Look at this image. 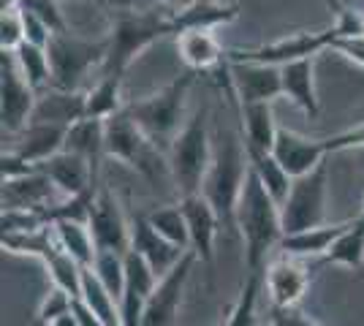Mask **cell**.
I'll return each mask as SVG.
<instances>
[{
  "mask_svg": "<svg viewBox=\"0 0 364 326\" xmlns=\"http://www.w3.org/2000/svg\"><path fill=\"white\" fill-rule=\"evenodd\" d=\"M107 158H114L125 163L128 169L144 174L147 180H158L161 171H168L166 153L139 128V123L128 114V109H120L117 114L107 117Z\"/></svg>",
  "mask_w": 364,
  "mask_h": 326,
  "instance_id": "cell-6",
  "label": "cell"
},
{
  "mask_svg": "<svg viewBox=\"0 0 364 326\" xmlns=\"http://www.w3.org/2000/svg\"><path fill=\"white\" fill-rule=\"evenodd\" d=\"M267 324H277V326H316L318 321H316L313 315H307V313H304L299 305H294V308H269V318H267Z\"/></svg>",
  "mask_w": 364,
  "mask_h": 326,
  "instance_id": "cell-43",
  "label": "cell"
},
{
  "mask_svg": "<svg viewBox=\"0 0 364 326\" xmlns=\"http://www.w3.org/2000/svg\"><path fill=\"white\" fill-rule=\"evenodd\" d=\"M245 150H247V158H250V169L258 174V180L264 183V188L277 199V204L286 202L291 183H294V177L286 171V166L274 158L272 150H253L247 144H245Z\"/></svg>",
  "mask_w": 364,
  "mask_h": 326,
  "instance_id": "cell-30",
  "label": "cell"
},
{
  "mask_svg": "<svg viewBox=\"0 0 364 326\" xmlns=\"http://www.w3.org/2000/svg\"><path fill=\"white\" fill-rule=\"evenodd\" d=\"M14 60H16V65H19V71H22V77L28 79L38 93L52 85V63H49L46 47L22 41V44L14 49Z\"/></svg>",
  "mask_w": 364,
  "mask_h": 326,
  "instance_id": "cell-35",
  "label": "cell"
},
{
  "mask_svg": "<svg viewBox=\"0 0 364 326\" xmlns=\"http://www.w3.org/2000/svg\"><path fill=\"white\" fill-rule=\"evenodd\" d=\"M177 36L174 9H128L120 6L112 11V28H109V52L104 71L125 77L131 63L136 60L144 49H150L155 41Z\"/></svg>",
  "mask_w": 364,
  "mask_h": 326,
  "instance_id": "cell-2",
  "label": "cell"
},
{
  "mask_svg": "<svg viewBox=\"0 0 364 326\" xmlns=\"http://www.w3.org/2000/svg\"><path fill=\"white\" fill-rule=\"evenodd\" d=\"M237 232L245 245V275L267 278V264L283 239V217L280 204L264 188L253 169L247 171L242 196L237 204Z\"/></svg>",
  "mask_w": 364,
  "mask_h": 326,
  "instance_id": "cell-1",
  "label": "cell"
},
{
  "mask_svg": "<svg viewBox=\"0 0 364 326\" xmlns=\"http://www.w3.org/2000/svg\"><path fill=\"white\" fill-rule=\"evenodd\" d=\"M185 215H188V226H191V250L198 256V264L207 269V280L213 286L215 278V239L223 229L220 217L213 210V204L204 199V193H191V196H180Z\"/></svg>",
  "mask_w": 364,
  "mask_h": 326,
  "instance_id": "cell-15",
  "label": "cell"
},
{
  "mask_svg": "<svg viewBox=\"0 0 364 326\" xmlns=\"http://www.w3.org/2000/svg\"><path fill=\"white\" fill-rule=\"evenodd\" d=\"M71 313H74V321L76 326H101L98 315L92 310L90 305L82 299V296H74V305H71Z\"/></svg>",
  "mask_w": 364,
  "mask_h": 326,
  "instance_id": "cell-47",
  "label": "cell"
},
{
  "mask_svg": "<svg viewBox=\"0 0 364 326\" xmlns=\"http://www.w3.org/2000/svg\"><path fill=\"white\" fill-rule=\"evenodd\" d=\"M147 217H150V223L166 237L168 242H174L182 250H191V226H188V215H185L182 202L168 204V207H158Z\"/></svg>",
  "mask_w": 364,
  "mask_h": 326,
  "instance_id": "cell-36",
  "label": "cell"
},
{
  "mask_svg": "<svg viewBox=\"0 0 364 326\" xmlns=\"http://www.w3.org/2000/svg\"><path fill=\"white\" fill-rule=\"evenodd\" d=\"M131 248L136 250V253H141L155 266L158 275L168 272L182 259V253H185L174 242H168L166 237L150 223V217L141 215V212L131 217Z\"/></svg>",
  "mask_w": 364,
  "mask_h": 326,
  "instance_id": "cell-20",
  "label": "cell"
},
{
  "mask_svg": "<svg viewBox=\"0 0 364 326\" xmlns=\"http://www.w3.org/2000/svg\"><path fill=\"white\" fill-rule=\"evenodd\" d=\"M362 215H364V210H362Z\"/></svg>",
  "mask_w": 364,
  "mask_h": 326,
  "instance_id": "cell-49",
  "label": "cell"
},
{
  "mask_svg": "<svg viewBox=\"0 0 364 326\" xmlns=\"http://www.w3.org/2000/svg\"><path fill=\"white\" fill-rule=\"evenodd\" d=\"M3 242V250L9 253H16V256H33L38 261H44L52 250L58 248V237H55V229L52 223H46L36 232H16V234H3L0 237Z\"/></svg>",
  "mask_w": 364,
  "mask_h": 326,
  "instance_id": "cell-34",
  "label": "cell"
},
{
  "mask_svg": "<svg viewBox=\"0 0 364 326\" xmlns=\"http://www.w3.org/2000/svg\"><path fill=\"white\" fill-rule=\"evenodd\" d=\"M38 101V90L22 77L14 52H0V123L3 136H16L25 131Z\"/></svg>",
  "mask_w": 364,
  "mask_h": 326,
  "instance_id": "cell-9",
  "label": "cell"
},
{
  "mask_svg": "<svg viewBox=\"0 0 364 326\" xmlns=\"http://www.w3.org/2000/svg\"><path fill=\"white\" fill-rule=\"evenodd\" d=\"M87 114V93L85 90H63V87H46L38 93L36 109L31 120H46V123L71 125L79 117Z\"/></svg>",
  "mask_w": 364,
  "mask_h": 326,
  "instance_id": "cell-23",
  "label": "cell"
},
{
  "mask_svg": "<svg viewBox=\"0 0 364 326\" xmlns=\"http://www.w3.org/2000/svg\"><path fill=\"white\" fill-rule=\"evenodd\" d=\"M240 16V6H223L218 0H193L182 9H174V22L177 33L188 28H213L218 31L220 25H228Z\"/></svg>",
  "mask_w": 364,
  "mask_h": 326,
  "instance_id": "cell-28",
  "label": "cell"
},
{
  "mask_svg": "<svg viewBox=\"0 0 364 326\" xmlns=\"http://www.w3.org/2000/svg\"><path fill=\"white\" fill-rule=\"evenodd\" d=\"M58 196H63L58 185L46 177L41 169L3 180V193L0 202L3 207H19V210H49L52 204H58Z\"/></svg>",
  "mask_w": 364,
  "mask_h": 326,
  "instance_id": "cell-19",
  "label": "cell"
},
{
  "mask_svg": "<svg viewBox=\"0 0 364 326\" xmlns=\"http://www.w3.org/2000/svg\"><path fill=\"white\" fill-rule=\"evenodd\" d=\"M79 296L95 310L101 326H122L120 302H117V296L112 294L107 286L98 280V275L92 272V266H85V269H82V288H79Z\"/></svg>",
  "mask_w": 364,
  "mask_h": 326,
  "instance_id": "cell-29",
  "label": "cell"
},
{
  "mask_svg": "<svg viewBox=\"0 0 364 326\" xmlns=\"http://www.w3.org/2000/svg\"><path fill=\"white\" fill-rule=\"evenodd\" d=\"M264 286L272 308H294V305H302L304 294L310 288V275L296 256L280 250V256H274L267 264Z\"/></svg>",
  "mask_w": 364,
  "mask_h": 326,
  "instance_id": "cell-16",
  "label": "cell"
},
{
  "mask_svg": "<svg viewBox=\"0 0 364 326\" xmlns=\"http://www.w3.org/2000/svg\"><path fill=\"white\" fill-rule=\"evenodd\" d=\"M38 166L28 161L25 156H19L16 150H3L0 156V171H3V180H11V177H22V174H31Z\"/></svg>",
  "mask_w": 364,
  "mask_h": 326,
  "instance_id": "cell-46",
  "label": "cell"
},
{
  "mask_svg": "<svg viewBox=\"0 0 364 326\" xmlns=\"http://www.w3.org/2000/svg\"><path fill=\"white\" fill-rule=\"evenodd\" d=\"M177 55L191 71H210L226 63V49L220 47L213 28H188L177 33Z\"/></svg>",
  "mask_w": 364,
  "mask_h": 326,
  "instance_id": "cell-21",
  "label": "cell"
},
{
  "mask_svg": "<svg viewBox=\"0 0 364 326\" xmlns=\"http://www.w3.org/2000/svg\"><path fill=\"white\" fill-rule=\"evenodd\" d=\"M323 261L346 269H359L364 264V215L348 220L346 232L334 239L329 253L323 256Z\"/></svg>",
  "mask_w": 364,
  "mask_h": 326,
  "instance_id": "cell-32",
  "label": "cell"
},
{
  "mask_svg": "<svg viewBox=\"0 0 364 326\" xmlns=\"http://www.w3.org/2000/svg\"><path fill=\"white\" fill-rule=\"evenodd\" d=\"M193 79H196V71L188 68L182 77L168 82L164 90L125 104L128 114L164 153L185 125V104H188V93L193 87Z\"/></svg>",
  "mask_w": 364,
  "mask_h": 326,
  "instance_id": "cell-5",
  "label": "cell"
},
{
  "mask_svg": "<svg viewBox=\"0 0 364 326\" xmlns=\"http://www.w3.org/2000/svg\"><path fill=\"white\" fill-rule=\"evenodd\" d=\"M25 9H31L33 14H38L44 19L46 25L52 28V31H65V19L60 14V6H58V0H19Z\"/></svg>",
  "mask_w": 364,
  "mask_h": 326,
  "instance_id": "cell-42",
  "label": "cell"
},
{
  "mask_svg": "<svg viewBox=\"0 0 364 326\" xmlns=\"http://www.w3.org/2000/svg\"><path fill=\"white\" fill-rule=\"evenodd\" d=\"M25 41V19L19 0H3L0 9V52H14Z\"/></svg>",
  "mask_w": 364,
  "mask_h": 326,
  "instance_id": "cell-39",
  "label": "cell"
},
{
  "mask_svg": "<svg viewBox=\"0 0 364 326\" xmlns=\"http://www.w3.org/2000/svg\"><path fill=\"white\" fill-rule=\"evenodd\" d=\"M329 49H334L346 60L356 63V65L364 68V33H359V36H337Z\"/></svg>",
  "mask_w": 364,
  "mask_h": 326,
  "instance_id": "cell-45",
  "label": "cell"
},
{
  "mask_svg": "<svg viewBox=\"0 0 364 326\" xmlns=\"http://www.w3.org/2000/svg\"><path fill=\"white\" fill-rule=\"evenodd\" d=\"M272 153L286 166V171H289L291 177H299L304 171H313L318 163H323L326 158L332 156L326 139H310V136L294 134V131H286V128L277 131Z\"/></svg>",
  "mask_w": 364,
  "mask_h": 326,
  "instance_id": "cell-18",
  "label": "cell"
},
{
  "mask_svg": "<svg viewBox=\"0 0 364 326\" xmlns=\"http://www.w3.org/2000/svg\"><path fill=\"white\" fill-rule=\"evenodd\" d=\"M213 147H210V109L198 107L180 134L171 139L166 150L168 158V177L177 188L180 196H191V193H201L204 177L213 163Z\"/></svg>",
  "mask_w": 364,
  "mask_h": 326,
  "instance_id": "cell-3",
  "label": "cell"
},
{
  "mask_svg": "<svg viewBox=\"0 0 364 326\" xmlns=\"http://www.w3.org/2000/svg\"><path fill=\"white\" fill-rule=\"evenodd\" d=\"M55 237L63 245V250H68L82 266H92L95 256H98V245L92 239V232L87 223L82 220H52Z\"/></svg>",
  "mask_w": 364,
  "mask_h": 326,
  "instance_id": "cell-31",
  "label": "cell"
},
{
  "mask_svg": "<svg viewBox=\"0 0 364 326\" xmlns=\"http://www.w3.org/2000/svg\"><path fill=\"white\" fill-rule=\"evenodd\" d=\"M158 278L161 275L155 272V266L141 253L128 248V253H125V286H122L120 294L122 326H141V315H144V308L155 291Z\"/></svg>",
  "mask_w": 364,
  "mask_h": 326,
  "instance_id": "cell-14",
  "label": "cell"
},
{
  "mask_svg": "<svg viewBox=\"0 0 364 326\" xmlns=\"http://www.w3.org/2000/svg\"><path fill=\"white\" fill-rule=\"evenodd\" d=\"M49 63H52V87L63 90H79V85L92 68H104L109 52V41H87L82 36L68 31L52 33L49 44Z\"/></svg>",
  "mask_w": 364,
  "mask_h": 326,
  "instance_id": "cell-7",
  "label": "cell"
},
{
  "mask_svg": "<svg viewBox=\"0 0 364 326\" xmlns=\"http://www.w3.org/2000/svg\"><path fill=\"white\" fill-rule=\"evenodd\" d=\"M41 264L46 266V275L55 286H63L65 291H71L74 296H79V288H82V269L85 266L76 261L68 250H63V245L52 250Z\"/></svg>",
  "mask_w": 364,
  "mask_h": 326,
  "instance_id": "cell-37",
  "label": "cell"
},
{
  "mask_svg": "<svg viewBox=\"0 0 364 326\" xmlns=\"http://www.w3.org/2000/svg\"><path fill=\"white\" fill-rule=\"evenodd\" d=\"M326 190H329V166L326 161L313 171L294 177L286 202L280 204L283 232H302L326 223Z\"/></svg>",
  "mask_w": 364,
  "mask_h": 326,
  "instance_id": "cell-8",
  "label": "cell"
},
{
  "mask_svg": "<svg viewBox=\"0 0 364 326\" xmlns=\"http://www.w3.org/2000/svg\"><path fill=\"white\" fill-rule=\"evenodd\" d=\"M38 169L58 185L63 199L98 188V171L92 169L90 161L85 156H79V153H74V150H65V147H63L60 153H55L52 158L41 161Z\"/></svg>",
  "mask_w": 364,
  "mask_h": 326,
  "instance_id": "cell-17",
  "label": "cell"
},
{
  "mask_svg": "<svg viewBox=\"0 0 364 326\" xmlns=\"http://www.w3.org/2000/svg\"><path fill=\"white\" fill-rule=\"evenodd\" d=\"M337 38V25L326 28V31H313V33H294L286 38H277L261 47H240L228 49V60H256V63H272V65H286L291 60H302V58H316L318 52L332 47Z\"/></svg>",
  "mask_w": 364,
  "mask_h": 326,
  "instance_id": "cell-11",
  "label": "cell"
},
{
  "mask_svg": "<svg viewBox=\"0 0 364 326\" xmlns=\"http://www.w3.org/2000/svg\"><path fill=\"white\" fill-rule=\"evenodd\" d=\"M280 77H283V95L294 101L302 109L304 114L316 117L321 112L318 93H316V65L313 58H302V60H291L280 65Z\"/></svg>",
  "mask_w": 364,
  "mask_h": 326,
  "instance_id": "cell-24",
  "label": "cell"
},
{
  "mask_svg": "<svg viewBox=\"0 0 364 326\" xmlns=\"http://www.w3.org/2000/svg\"><path fill=\"white\" fill-rule=\"evenodd\" d=\"M125 253H120V250H98V256L92 261V272L98 275V280L107 286L112 294L117 296V302H120L122 286H125Z\"/></svg>",
  "mask_w": 364,
  "mask_h": 326,
  "instance_id": "cell-38",
  "label": "cell"
},
{
  "mask_svg": "<svg viewBox=\"0 0 364 326\" xmlns=\"http://www.w3.org/2000/svg\"><path fill=\"white\" fill-rule=\"evenodd\" d=\"M122 79L120 74H109L101 71L98 82L87 90V114L90 117H112L120 109H125V98H122Z\"/></svg>",
  "mask_w": 364,
  "mask_h": 326,
  "instance_id": "cell-33",
  "label": "cell"
},
{
  "mask_svg": "<svg viewBox=\"0 0 364 326\" xmlns=\"http://www.w3.org/2000/svg\"><path fill=\"white\" fill-rule=\"evenodd\" d=\"M65 136H68V125L60 123H46V120H31L25 131H19L14 136V147L19 156H25L33 161L36 166L52 158L55 153H60L65 147Z\"/></svg>",
  "mask_w": 364,
  "mask_h": 326,
  "instance_id": "cell-22",
  "label": "cell"
},
{
  "mask_svg": "<svg viewBox=\"0 0 364 326\" xmlns=\"http://www.w3.org/2000/svg\"><path fill=\"white\" fill-rule=\"evenodd\" d=\"M348 220L346 223H321L313 229H302V232H291L283 234L280 239V248L283 253H291L296 259H316V256H326L329 248L334 245V239L346 232Z\"/></svg>",
  "mask_w": 364,
  "mask_h": 326,
  "instance_id": "cell-25",
  "label": "cell"
},
{
  "mask_svg": "<svg viewBox=\"0 0 364 326\" xmlns=\"http://www.w3.org/2000/svg\"><path fill=\"white\" fill-rule=\"evenodd\" d=\"M19 6H22V3H19ZM22 19H25V41H31V44H38V47H46L55 31L46 25L41 16L33 14L31 9H25V6H22Z\"/></svg>",
  "mask_w": 364,
  "mask_h": 326,
  "instance_id": "cell-44",
  "label": "cell"
},
{
  "mask_svg": "<svg viewBox=\"0 0 364 326\" xmlns=\"http://www.w3.org/2000/svg\"><path fill=\"white\" fill-rule=\"evenodd\" d=\"M71 305H74V294L65 291L63 286H55L44 294L41 305H38V313H36V321L46 326H60L63 318L71 315Z\"/></svg>",
  "mask_w": 364,
  "mask_h": 326,
  "instance_id": "cell-40",
  "label": "cell"
},
{
  "mask_svg": "<svg viewBox=\"0 0 364 326\" xmlns=\"http://www.w3.org/2000/svg\"><path fill=\"white\" fill-rule=\"evenodd\" d=\"M247 171H250V158L245 150V141L226 139L213 153V163L201 185L204 199L213 204V210L223 223V232L228 234H240L237 232V204L242 196Z\"/></svg>",
  "mask_w": 364,
  "mask_h": 326,
  "instance_id": "cell-4",
  "label": "cell"
},
{
  "mask_svg": "<svg viewBox=\"0 0 364 326\" xmlns=\"http://www.w3.org/2000/svg\"><path fill=\"white\" fill-rule=\"evenodd\" d=\"M323 3H326V6H329V9H332L334 14H340V11H343V9H346V6H340V3H337V0H323Z\"/></svg>",
  "mask_w": 364,
  "mask_h": 326,
  "instance_id": "cell-48",
  "label": "cell"
},
{
  "mask_svg": "<svg viewBox=\"0 0 364 326\" xmlns=\"http://www.w3.org/2000/svg\"><path fill=\"white\" fill-rule=\"evenodd\" d=\"M196 264H198L196 253L193 250H185L180 261L158 278L155 291H152L150 302L144 308V315H141V326H171L180 321L185 288H188V280H191V272H193Z\"/></svg>",
  "mask_w": 364,
  "mask_h": 326,
  "instance_id": "cell-10",
  "label": "cell"
},
{
  "mask_svg": "<svg viewBox=\"0 0 364 326\" xmlns=\"http://www.w3.org/2000/svg\"><path fill=\"white\" fill-rule=\"evenodd\" d=\"M242 117V141L253 150H272L274 136H277V123L269 101H256V104H240L237 107Z\"/></svg>",
  "mask_w": 364,
  "mask_h": 326,
  "instance_id": "cell-27",
  "label": "cell"
},
{
  "mask_svg": "<svg viewBox=\"0 0 364 326\" xmlns=\"http://www.w3.org/2000/svg\"><path fill=\"white\" fill-rule=\"evenodd\" d=\"M107 120L104 117H79L76 123L68 125V136H65V150H74L79 156H85L92 163V169H101V158L107 156Z\"/></svg>",
  "mask_w": 364,
  "mask_h": 326,
  "instance_id": "cell-26",
  "label": "cell"
},
{
  "mask_svg": "<svg viewBox=\"0 0 364 326\" xmlns=\"http://www.w3.org/2000/svg\"><path fill=\"white\" fill-rule=\"evenodd\" d=\"M228 85H231L234 107L256 104V101H269L272 104L274 98L283 95L280 65H272V63L228 60Z\"/></svg>",
  "mask_w": 364,
  "mask_h": 326,
  "instance_id": "cell-12",
  "label": "cell"
},
{
  "mask_svg": "<svg viewBox=\"0 0 364 326\" xmlns=\"http://www.w3.org/2000/svg\"><path fill=\"white\" fill-rule=\"evenodd\" d=\"M46 223H52L44 210H19V207H3V217H0V229L3 234L16 232H36Z\"/></svg>",
  "mask_w": 364,
  "mask_h": 326,
  "instance_id": "cell-41",
  "label": "cell"
},
{
  "mask_svg": "<svg viewBox=\"0 0 364 326\" xmlns=\"http://www.w3.org/2000/svg\"><path fill=\"white\" fill-rule=\"evenodd\" d=\"M87 226H90L98 250H120V253H125L131 248V217L122 212L117 196L109 188L98 185V190H95Z\"/></svg>",
  "mask_w": 364,
  "mask_h": 326,
  "instance_id": "cell-13",
  "label": "cell"
}]
</instances>
